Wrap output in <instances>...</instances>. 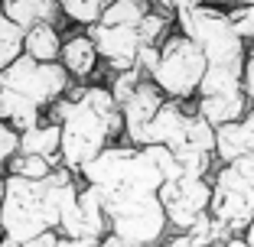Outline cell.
Instances as JSON below:
<instances>
[{"label": "cell", "mask_w": 254, "mask_h": 247, "mask_svg": "<svg viewBox=\"0 0 254 247\" xmlns=\"http://www.w3.org/2000/svg\"><path fill=\"white\" fill-rule=\"evenodd\" d=\"M160 247H192V244H189V238H186V234H176V238L163 241V244H160Z\"/></svg>", "instance_id": "cell-29"}, {"label": "cell", "mask_w": 254, "mask_h": 247, "mask_svg": "<svg viewBox=\"0 0 254 247\" xmlns=\"http://www.w3.org/2000/svg\"><path fill=\"white\" fill-rule=\"evenodd\" d=\"M105 247H134L130 241H124V238H118V234H108L105 238Z\"/></svg>", "instance_id": "cell-30"}, {"label": "cell", "mask_w": 254, "mask_h": 247, "mask_svg": "<svg viewBox=\"0 0 254 247\" xmlns=\"http://www.w3.org/2000/svg\"><path fill=\"white\" fill-rule=\"evenodd\" d=\"M143 78H147V75H143L137 65H134V68H127V72H114V82L108 85V88H111V98L118 101V107L124 104L127 98H130V91H134L137 85L143 82Z\"/></svg>", "instance_id": "cell-21"}, {"label": "cell", "mask_w": 254, "mask_h": 247, "mask_svg": "<svg viewBox=\"0 0 254 247\" xmlns=\"http://www.w3.org/2000/svg\"><path fill=\"white\" fill-rule=\"evenodd\" d=\"M56 166L49 163L46 156H36V153H20L16 150V156L7 163V176H23V179H43V176H49Z\"/></svg>", "instance_id": "cell-20"}, {"label": "cell", "mask_w": 254, "mask_h": 247, "mask_svg": "<svg viewBox=\"0 0 254 247\" xmlns=\"http://www.w3.org/2000/svg\"><path fill=\"white\" fill-rule=\"evenodd\" d=\"M72 85V75L62 62H36L30 55L13 59L0 72V107L3 120L16 130L39 124L46 107H53Z\"/></svg>", "instance_id": "cell-4"}, {"label": "cell", "mask_w": 254, "mask_h": 247, "mask_svg": "<svg viewBox=\"0 0 254 247\" xmlns=\"http://www.w3.org/2000/svg\"><path fill=\"white\" fill-rule=\"evenodd\" d=\"M254 153V101L248 104L245 117L215 127V159L218 163H232V159Z\"/></svg>", "instance_id": "cell-11"}, {"label": "cell", "mask_w": 254, "mask_h": 247, "mask_svg": "<svg viewBox=\"0 0 254 247\" xmlns=\"http://www.w3.org/2000/svg\"><path fill=\"white\" fill-rule=\"evenodd\" d=\"M0 117H3V107H0Z\"/></svg>", "instance_id": "cell-35"}, {"label": "cell", "mask_w": 254, "mask_h": 247, "mask_svg": "<svg viewBox=\"0 0 254 247\" xmlns=\"http://www.w3.org/2000/svg\"><path fill=\"white\" fill-rule=\"evenodd\" d=\"M3 13H7L16 26H23V30H30L36 23H53V26H59V23L65 20L59 0H3Z\"/></svg>", "instance_id": "cell-14"}, {"label": "cell", "mask_w": 254, "mask_h": 247, "mask_svg": "<svg viewBox=\"0 0 254 247\" xmlns=\"http://www.w3.org/2000/svg\"><path fill=\"white\" fill-rule=\"evenodd\" d=\"M209 215L218 218L232 234H245L254 221V189L232 163H222L212 176Z\"/></svg>", "instance_id": "cell-6"}, {"label": "cell", "mask_w": 254, "mask_h": 247, "mask_svg": "<svg viewBox=\"0 0 254 247\" xmlns=\"http://www.w3.org/2000/svg\"><path fill=\"white\" fill-rule=\"evenodd\" d=\"M143 247H160V244H143Z\"/></svg>", "instance_id": "cell-33"}, {"label": "cell", "mask_w": 254, "mask_h": 247, "mask_svg": "<svg viewBox=\"0 0 254 247\" xmlns=\"http://www.w3.org/2000/svg\"><path fill=\"white\" fill-rule=\"evenodd\" d=\"M228 13V23H232V30L238 33L241 39H245L248 46L254 43V7L251 3H238V7L225 10Z\"/></svg>", "instance_id": "cell-22"}, {"label": "cell", "mask_w": 254, "mask_h": 247, "mask_svg": "<svg viewBox=\"0 0 254 247\" xmlns=\"http://www.w3.org/2000/svg\"><path fill=\"white\" fill-rule=\"evenodd\" d=\"M59 247H105V241H78V238H59Z\"/></svg>", "instance_id": "cell-28"}, {"label": "cell", "mask_w": 254, "mask_h": 247, "mask_svg": "<svg viewBox=\"0 0 254 247\" xmlns=\"http://www.w3.org/2000/svg\"><path fill=\"white\" fill-rule=\"evenodd\" d=\"M245 3H251V7H254V0H245Z\"/></svg>", "instance_id": "cell-34"}, {"label": "cell", "mask_w": 254, "mask_h": 247, "mask_svg": "<svg viewBox=\"0 0 254 247\" xmlns=\"http://www.w3.org/2000/svg\"><path fill=\"white\" fill-rule=\"evenodd\" d=\"M3 195H7V176H0V205H3Z\"/></svg>", "instance_id": "cell-32"}, {"label": "cell", "mask_w": 254, "mask_h": 247, "mask_svg": "<svg viewBox=\"0 0 254 247\" xmlns=\"http://www.w3.org/2000/svg\"><path fill=\"white\" fill-rule=\"evenodd\" d=\"M163 101H166V95L153 85V78H143V82L130 91V98L121 104V117H124V143L143 147V130H147L150 120L157 117V111L163 107Z\"/></svg>", "instance_id": "cell-10"}, {"label": "cell", "mask_w": 254, "mask_h": 247, "mask_svg": "<svg viewBox=\"0 0 254 247\" xmlns=\"http://www.w3.org/2000/svg\"><path fill=\"white\" fill-rule=\"evenodd\" d=\"M53 117L62 124V166L72 172H82L114 137H124L121 107L101 85L65 91L53 104Z\"/></svg>", "instance_id": "cell-2"}, {"label": "cell", "mask_w": 254, "mask_h": 247, "mask_svg": "<svg viewBox=\"0 0 254 247\" xmlns=\"http://www.w3.org/2000/svg\"><path fill=\"white\" fill-rule=\"evenodd\" d=\"M183 234L189 238V244H192V247H222L228 238H235V234L228 231L218 218H212L209 211H205V215H202L189 231H183Z\"/></svg>", "instance_id": "cell-17"}, {"label": "cell", "mask_w": 254, "mask_h": 247, "mask_svg": "<svg viewBox=\"0 0 254 247\" xmlns=\"http://www.w3.org/2000/svg\"><path fill=\"white\" fill-rule=\"evenodd\" d=\"M16 150H20V130L0 117V172H7V163L16 156Z\"/></svg>", "instance_id": "cell-23"}, {"label": "cell", "mask_w": 254, "mask_h": 247, "mask_svg": "<svg viewBox=\"0 0 254 247\" xmlns=\"http://www.w3.org/2000/svg\"><path fill=\"white\" fill-rule=\"evenodd\" d=\"M98 49H95V39L88 36V33H72V36H62V55L59 62L65 65V72L72 78H78V82H85V78L95 75L98 68Z\"/></svg>", "instance_id": "cell-13"}, {"label": "cell", "mask_w": 254, "mask_h": 247, "mask_svg": "<svg viewBox=\"0 0 254 247\" xmlns=\"http://www.w3.org/2000/svg\"><path fill=\"white\" fill-rule=\"evenodd\" d=\"M62 13H65L68 23H78V26H91V23L101 20L105 7L111 0H59Z\"/></svg>", "instance_id": "cell-19"}, {"label": "cell", "mask_w": 254, "mask_h": 247, "mask_svg": "<svg viewBox=\"0 0 254 247\" xmlns=\"http://www.w3.org/2000/svg\"><path fill=\"white\" fill-rule=\"evenodd\" d=\"M241 238H245V241H248V247H254V221H251V225H248V231H245V234H241Z\"/></svg>", "instance_id": "cell-31"}, {"label": "cell", "mask_w": 254, "mask_h": 247, "mask_svg": "<svg viewBox=\"0 0 254 247\" xmlns=\"http://www.w3.org/2000/svg\"><path fill=\"white\" fill-rule=\"evenodd\" d=\"M140 26V23H137ZM137 26H105V23H91L85 26L91 39H95L98 55L108 62L111 72H127L137 65V52H140V33Z\"/></svg>", "instance_id": "cell-9"}, {"label": "cell", "mask_w": 254, "mask_h": 247, "mask_svg": "<svg viewBox=\"0 0 254 247\" xmlns=\"http://www.w3.org/2000/svg\"><path fill=\"white\" fill-rule=\"evenodd\" d=\"M160 10H166V13H180V10H189V7H199V3H205V0H153Z\"/></svg>", "instance_id": "cell-26"}, {"label": "cell", "mask_w": 254, "mask_h": 247, "mask_svg": "<svg viewBox=\"0 0 254 247\" xmlns=\"http://www.w3.org/2000/svg\"><path fill=\"white\" fill-rule=\"evenodd\" d=\"M23 26H16L7 13H3V0H0V72L13 59L23 55Z\"/></svg>", "instance_id": "cell-18"}, {"label": "cell", "mask_w": 254, "mask_h": 247, "mask_svg": "<svg viewBox=\"0 0 254 247\" xmlns=\"http://www.w3.org/2000/svg\"><path fill=\"white\" fill-rule=\"evenodd\" d=\"M108 215L101 208V195L91 182H78L68 202L62 205V218L56 234L59 238H78V241H105L108 238Z\"/></svg>", "instance_id": "cell-8"}, {"label": "cell", "mask_w": 254, "mask_h": 247, "mask_svg": "<svg viewBox=\"0 0 254 247\" xmlns=\"http://www.w3.org/2000/svg\"><path fill=\"white\" fill-rule=\"evenodd\" d=\"M176 172H180L176 156L160 143L150 147L118 143V147H105L85 166L82 179L91 182L101 195V208L111 228L108 234H118L134 247H143L160 244L170 228L157 192L163 179Z\"/></svg>", "instance_id": "cell-1"}, {"label": "cell", "mask_w": 254, "mask_h": 247, "mask_svg": "<svg viewBox=\"0 0 254 247\" xmlns=\"http://www.w3.org/2000/svg\"><path fill=\"white\" fill-rule=\"evenodd\" d=\"M20 153H36L53 166H62V124L56 117H43L39 124L20 130Z\"/></svg>", "instance_id": "cell-12"}, {"label": "cell", "mask_w": 254, "mask_h": 247, "mask_svg": "<svg viewBox=\"0 0 254 247\" xmlns=\"http://www.w3.org/2000/svg\"><path fill=\"white\" fill-rule=\"evenodd\" d=\"M232 166L245 176L248 182H251V189H254V153H245V156H238V159H232Z\"/></svg>", "instance_id": "cell-27"}, {"label": "cell", "mask_w": 254, "mask_h": 247, "mask_svg": "<svg viewBox=\"0 0 254 247\" xmlns=\"http://www.w3.org/2000/svg\"><path fill=\"white\" fill-rule=\"evenodd\" d=\"M82 172L56 166L43 179L7 176V195L0 205V234L10 241H30L46 231H56L62 218V205L78 189Z\"/></svg>", "instance_id": "cell-3"}, {"label": "cell", "mask_w": 254, "mask_h": 247, "mask_svg": "<svg viewBox=\"0 0 254 247\" xmlns=\"http://www.w3.org/2000/svg\"><path fill=\"white\" fill-rule=\"evenodd\" d=\"M205 68H209V62H205V52L199 49V43L189 39L183 30H176L160 43V62L150 72V78L173 101H192L199 95Z\"/></svg>", "instance_id": "cell-5"}, {"label": "cell", "mask_w": 254, "mask_h": 247, "mask_svg": "<svg viewBox=\"0 0 254 247\" xmlns=\"http://www.w3.org/2000/svg\"><path fill=\"white\" fill-rule=\"evenodd\" d=\"M0 247H59V234H56V231H46V234H39V238H30V241L0 238Z\"/></svg>", "instance_id": "cell-24"}, {"label": "cell", "mask_w": 254, "mask_h": 247, "mask_svg": "<svg viewBox=\"0 0 254 247\" xmlns=\"http://www.w3.org/2000/svg\"><path fill=\"white\" fill-rule=\"evenodd\" d=\"M157 198L166 211L170 228H176V234H183L209 211L212 179H199V176H183V172H176V176L163 179Z\"/></svg>", "instance_id": "cell-7"}, {"label": "cell", "mask_w": 254, "mask_h": 247, "mask_svg": "<svg viewBox=\"0 0 254 247\" xmlns=\"http://www.w3.org/2000/svg\"><path fill=\"white\" fill-rule=\"evenodd\" d=\"M0 238H3V234H0Z\"/></svg>", "instance_id": "cell-36"}, {"label": "cell", "mask_w": 254, "mask_h": 247, "mask_svg": "<svg viewBox=\"0 0 254 247\" xmlns=\"http://www.w3.org/2000/svg\"><path fill=\"white\" fill-rule=\"evenodd\" d=\"M153 7H157L153 0H111L98 23H105V26H137Z\"/></svg>", "instance_id": "cell-16"}, {"label": "cell", "mask_w": 254, "mask_h": 247, "mask_svg": "<svg viewBox=\"0 0 254 247\" xmlns=\"http://www.w3.org/2000/svg\"><path fill=\"white\" fill-rule=\"evenodd\" d=\"M245 95L254 101V43L248 46V62H245Z\"/></svg>", "instance_id": "cell-25"}, {"label": "cell", "mask_w": 254, "mask_h": 247, "mask_svg": "<svg viewBox=\"0 0 254 247\" xmlns=\"http://www.w3.org/2000/svg\"><path fill=\"white\" fill-rule=\"evenodd\" d=\"M23 55L36 62H59L62 55V33L53 23H36L23 33Z\"/></svg>", "instance_id": "cell-15"}]
</instances>
